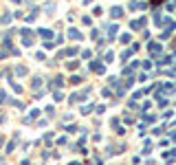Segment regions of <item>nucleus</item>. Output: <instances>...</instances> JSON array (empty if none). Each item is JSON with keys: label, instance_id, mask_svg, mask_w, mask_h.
<instances>
[{"label": "nucleus", "instance_id": "obj_1", "mask_svg": "<svg viewBox=\"0 0 176 165\" xmlns=\"http://www.w3.org/2000/svg\"><path fill=\"white\" fill-rule=\"evenodd\" d=\"M112 15H115V18H117V15H121V9L115 7V9H112Z\"/></svg>", "mask_w": 176, "mask_h": 165}, {"label": "nucleus", "instance_id": "obj_2", "mask_svg": "<svg viewBox=\"0 0 176 165\" xmlns=\"http://www.w3.org/2000/svg\"><path fill=\"white\" fill-rule=\"evenodd\" d=\"M150 51H152V53H156V51H161V49H158V44H150Z\"/></svg>", "mask_w": 176, "mask_h": 165}]
</instances>
